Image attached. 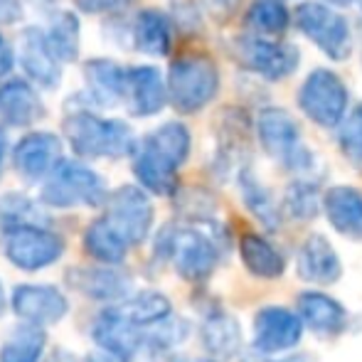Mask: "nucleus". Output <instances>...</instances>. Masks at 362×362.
<instances>
[{"mask_svg":"<svg viewBox=\"0 0 362 362\" xmlns=\"http://www.w3.org/2000/svg\"><path fill=\"white\" fill-rule=\"evenodd\" d=\"M156 254L173 264L175 274L187 284H205L222 262L215 234L192 224H165L156 237Z\"/></svg>","mask_w":362,"mask_h":362,"instance_id":"1","label":"nucleus"},{"mask_svg":"<svg viewBox=\"0 0 362 362\" xmlns=\"http://www.w3.org/2000/svg\"><path fill=\"white\" fill-rule=\"evenodd\" d=\"M64 136L81 158H124L136 148L134 131L119 119L74 111L64 119Z\"/></svg>","mask_w":362,"mask_h":362,"instance_id":"2","label":"nucleus"},{"mask_svg":"<svg viewBox=\"0 0 362 362\" xmlns=\"http://www.w3.org/2000/svg\"><path fill=\"white\" fill-rule=\"evenodd\" d=\"M106 180L89 165L76 160H59L40 187V202L57 210L99 207L106 202Z\"/></svg>","mask_w":362,"mask_h":362,"instance_id":"3","label":"nucleus"},{"mask_svg":"<svg viewBox=\"0 0 362 362\" xmlns=\"http://www.w3.org/2000/svg\"><path fill=\"white\" fill-rule=\"evenodd\" d=\"M168 99L180 114H197L219 91V72L210 57L190 54L170 64L168 72Z\"/></svg>","mask_w":362,"mask_h":362,"instance_id":"4","label":"nucleus"},{"mask_svg":"<svg viewBox=\"0 0 362 362\" xmlns=\"http://www.w3.org/2000/svg\"><path fill=\"white\" fill-rule=\"evenodd\" d=\"M64 237L45 224H18L3 229V254L20 272H42L62 259Z\"/></svg>","mask_w":362,"mask_h":362,"instance_id":"5","label":"nucleus"},{"mask_svg":"<svg viewBox=\"0 0 362 362\" xmlns=\"http://www.w3.org/2000/svg\"><path fill=\"white\" fill-rule=\"evenodd\" d=\"M257 136L267 156L279 160L286 170L305 173L313 168V153L300 144L298 124L284 109H264L257 119Z\"/></svg>","mask_w":362,"mask_h":362,"instance_id":"6","label":"nucleus"},{"mask_svg":"<svg viewBox=\"0 0 362 362\" xmlns=\"http://www.w3.org/2000/svg\"><path fill=\"white\" fill-rule=\"evenodd\" d=\"M104 219L116 229L121 239L131 247L144 244L153 232L156 210L146 190L139 185H121L119 190L109 192L104 202Z\"/></svg>","mask_w":362,"mask_h":362,"instance_id":"7","label":"nucleus"},{"mask_svg":"<svg viewBox=\"0 0 362 362\" xmlns=\"http://www.w3.org/2000/svg\"><path fill=\"white\" fill-rule=\"evenodd\" d=\"M298 106L320 129H335L348 114V86L330 69H315L300 86Z\"/></svg>","mask_w":362,"mask_h":362,"instance_id":"8","label":"nucleus"},{"mask_svg":"<svg viewBox=\"0 0 362 362\" xmlns=\"http://www.w3.org/2000/svg\"><path fill=\"white\" fill-rule=\"evenodd\" d=\"M296 25L298 30L315 42L330 59L343 62L350 57L353 37H350V25L343 15L330 10L323 3H300L296 8Z\"/></svg>","mask_w":362,"mask_h":362,"instance_id":"9","label":"nucleus"},{"mask_svg":"<svg viewBox=\"0 0 362 362\" xmlns=\"http://www.w3.org/2000/svg\"><path fill=\"white\" fill-rule=\"evenodd\" d=\"M234 57L259 76L269 81H279L288 76L298 67V49L288 42H276V40L259 37V35H242L232 45Z\"/></svg>","mask_w":362,"mask_h":362,"instance_id":"10","label":"nucleus"},{"mask_svg":"<svg viewBox=\"0 0 362 362\" xmlns=\"http://www.w3.org/2000/svg\"><path fill=\"white\" fill-rule=\"evenodd\" d=\"M10 308L23 323L47 328L67 318L69 300L59 286L52 284H20L10 296Z\"/></svg>","mask_w":362,"mask_h":362,"instance_id":"11","label":"nucleus"},{"mask_svg":"<svg viewBox=\"0 0 362 362\" xmlns=\"http://www.w3.org/2000/svg\"><path fill=\"white\" fill-rule=\"evenodd\" d=\"M303 338V323L284 305H264L254 315V350L264 358L288 353Z\"/></svg>","mask_w":362,"mask_h":362,"instance_id":"12","label":"nucleus"},{"mask_svg":"<svg viewBox=\"0 0 362 362\" xmlns=\"http://www.w3.org/2000/svg\"><path fill=\"white\" fill-rule=\"evenodd\" d=\"M67 286L99 303H121L131 296V276L119 267H72L67 272Z\"/></svg>","mask_w":362,"mask_h":362,"instance_id":"13","label":"nucleus"},{"mask_svg":"<svg viewBox=\"0 0 362 362\" xmlns=\"http://www.w3.org/2000/svg\"><path fill=\"white\" fill-rule=\"evenodd\" d=\"M59 160H62V139L49 131H35L23 136L13 151L15 170L30 182L45 180Z\"/></svg>","mask_w":362,"mask_h":362,"instance_id":"14","label":"nucleus"},{"mask_svg":"<svg viewBox=\"0 0 362 362\" xmlns=\"http://www.w3.org/2000/svg\"><path fill=\"white\" fill-rule=\"evenodd\" d=\"M296 272L310 286H333L343 279V262L323 234H308L296 252Z\"/></svg>","mask_w":362,"mask_h":362,"instance_id":"15","label":"nucleus"},{"mask_svg":"<svg viewBox=\"0 0 362 362\" xmlns=\"http://www.w3.org/2000/svg\"><path fill=\"white\" fill-rule=\"evenodd\" d=\"M296 315L303 328L313 330L325 338L340 335L350 323V315L338 298L323 293V291H303L296 298Z\"/></svg>","mask_w":362,"mask_h":362,"instance_id":"16","label":"nucleus"},{"mask_svg":"<svg viewBox=\"0 0 362 362\" xmlns=\"http://www.w3.org/2000/svg\"><path fill=\"white\" fill-rule=\"evenodd\" d=\"M91 340L96 343V350L124 355L131 360L144 348V328H136L116 305H109L96 315L91 325Z\"/></svg>","mask_w":362,"mask_h":362,"instance_id":"17","label":"nucleus"},{"mask_svg":"<svg viewBox=\"0 0 362 362\" xmlns=\"http://www.w3.org/2000/svg\"><path fill=\"white\" fill-rule=\"evenodd\" d=\"M200 343L207 358L215 362H229L242 353V325L224 308H212L205 313L200 323Z\"/></svg>","mask_w":362,"mask_h":362,"instance_id":"18","label":"nucleus"},{"mask_svg":"<svg viewBox=\"0 0 362 362\" xmlns=\"http://www.w3.org/2000/svg\"><path fill=\"white\" fill-rule=\"evenodd\" d=\"M320 210L338 234L362 242V192L350 185H335L323 192Z\"/></svg>","mask_w":362,"mask_h":362,"instance_id":"19","label":"nucleus"},{"mask_svg":"<svg viewBox=\"0 0 362 362\" xmlns=\"http://www.w3.org/2000/svg\"><path fill=\"white\" fill-rule=\"evenodd\" d=\"M134 175L139 187L153 195L170 197L177 192V168L168 158H163L153 146L141 141L134 153Z\"/></svg>","mask_w":362,"mask_h":362,"instance_id":"20","label":"nucleus"},{"mask_svg":"<svg viewBox=\"0 0 362 362\" xmlns=\"http://www.w3.org/2000/svg\"><path fill=\"white\" fill-rule=\"evenodd\" d=\"M126 104L134 116H156L165 106L168 91L156 67L126 69Z\"/></svg>","mask_w":362,"mask_h":362,"instance_id":"21","label":"nucleus"},{"mask_svg":"<svg viewBox=\"0 0 362 362\" xmlns=\"http://www.w3.org/2000/svg\"><path fill=\"white\" fill-rule=\"evenodd\" d=\"M20 64L28 72L30 79H35L45 89H52L62 79V69L49 49L45 33L37 28H28L20 40Z\"/></svg>","mask_w":362,"mask_h":362,"instance_id":"22","label":"nucleus"},{"mask_svg":"<svg viewBox=\"0 0 362 362\" xmlns=\"http://www.w3.org/2000/svg\"><path fill=\"white\" fill-rule=\"evenodd\" d=\"M239 259H242L244 269L262 281H276L286 272V257L279 252L276 244L254 232L239 239Z\"/></svg>","mask_w":362,"mask_h":362,"instance_id":"23","label":"nucleus"},{"mask_svg":"<svg viewBox=\"0 0 362 362\" xmlns=\"http://www.w3.org/2000/svg\"><path fill=\"white\" fill-rule=\"evenodd\" d=\"M45 116V104L28 81L13 79L0 86V119L8 126H33Z\"/></svg>","mask_w":362,"mask_h":362,"instance_id":"24","label":"nucleus"},{"mask_svg":"<svg viewBox=\"0 0 362 362\" xmlns=\"http://www.w3.org/2000/svg\"><path fill=\"white\" fill-rule=\"evenodd\" d=\"M86 89L99 106H116L126 99V67L111 59H91L84 64Z\"/></svg>","mask_w":362,"mask_h":362,"instance_id":"25","label":"nucleus"},{"mask_svg":"<svg viewBox=\"0 0 362 362\" xmlns=\"http://www.w3.org/2000/svg\"><path fill=\"white\" fill-rule=\"evenodd\" d=\"M81 244H84V252L101 267H121L129 254V244L116 234V229L104 217L89 222Z\"/></svg>","mask_w":362,"mask_h":362,"instance_id":"26","label":"nucleus"},{"mask_svg":"<svg viewBox=\"0 0 362 362\" xmlns=\"http://www.w3.org/2000/svg\"><path fill=\"white\" fill-rule=\"evenodd\" d=\"M237 182H239V192H242L244 207H247V210L252 212V215L257 217L259 222L269 229V232L281 229L284 215H281L279 202L274 200L272 190H267V187L262 185V180H259L249 168H242V170H239Z\"/></svg>","mask_w":362,"mask_h":362,"instance_id":"27","label":"nucleus"},{"mask_svg":"<svg viewBox=\"0 0 362 362\" xmlns=\"http://www.w3.org/2000/svg\"><path fill=\"white\" fill-rule=\"evenodd\" d=\"M116 308L124 313L126 320L136 325V328H151L156 323H163L165 318L173 315V303L165 293L156 288H144L131 293L126 300L116 303Z\"/></svg>","mask_w":362,"mask_h":362,"instance_id":"28","label":"nucleus"},{"mask_svg":"<svg viewBox=\"0 0 362 362\" xmlns=\"http://www.w3.org/2000/svg\"><path fill=\"white\" fill-rule=\"evenodd\" d=\"M134 42L144 54L151 57H165L173 45L170 20L158 10H144L139 13L134 25Z\"/></svg>","mask_w":362,"mask_h":362,"instance_id":"29","label":"nucleus"},{"mask_svg":"<svg viewBox=\"0 0 362 362\" xmlns=\"http://www.w3.org/2000/svg\"><path fill=\"white\" fill-rule=\"evenodd\" d=\"M47 335L45 328L20 323L10 330L8 340L0 348V362H42Z\"/></svg>","mask_w":362,"mask_h":362,"instance_id":"30","label":"nucleus"},{"mask_svg":"<svg viewBox=\"0 0 362 362\" xmlns=\"http://www.w3.org/2000/svg\"><path fill=\"white\" fill-rule=\"evenodd\" d=\"M144 141L148 146L156 148L163 158H168L177 170H180V168L185 165L187 158H190L192 139H190L187 126H182L180 121H168V124H163L160 129L148 134Z\"/></svg>","mask_w":362,"mask_h":362,"instance_id":"31","label":"nucleus"},{"mask_svg":"<svg viewBox=\"0 0 362 362\" xmlns=\"http://www.w3.org/2000/svg\"><path fill=\"white\" fill-rule=\"evenodd\" d=\"M57 62H74L79 57V20L72 13H59L45 33Z\"/></svg>","mask_w":362,"mask_h":362,"instance_id":"32","label":"nucleus"},{"mask_svg":"<svg viewBox=\"0 0 362 362\" xmlns=\"http://www.w3.org/2000/svg\"><path fill=\"white\" fill-rule=\"evenodd\" d=\"M288 8L284 0H254L247 10V25L262 35H284L288 28Z\"/></svg>","mask_w":362,"mask_h":362,"instance_id":"33","label":"nucleus"},{"mask_svg":"<svg viewBox=\"0 0 362 362\" xmlns=\"http://www.w3.org/2000/svg\"><path fill=\"white\" fill-rule=\"evenodd\" d=\"M187 335H190L187 320L170 315L163 323L144 328V348H148L151 353H170L173 348L185 343Z\"/></svg>","mask_w":362,"mask_h":362,"instance_id":"34","label":"nucleus"},{"mask_svg":"<svg viewBox=\"0 0 362 362\" xmlns=\"http://www.w3.org/2000/svg\"><path fill=\"white\" fill-rule=\"evenodd\" d=\"M320 200L323 195L313 180H293L286 187V210L291 217L300 219V222H310L318 217Z\"/></svg>","mask_w":362,"mask_h":362,"instance_id":"35","label":"nucleus"},{"mask_svg":"<svg viewBox=\"0 0 362 362\" xmlns=\"http://www.w3.org/2000/svg\"><path fill=\"white\" fill-rule=\"evenodd\" d=\"M45 215L30 197L10 192L0 197V227H18V224H45Z\"/></svg>","mask_w":362,"mask_h":362,"instance_id":"36","label":"nucleus"},{"mask_svg":"<svg viewBox=\"0 0 362 362\" xmlns=\"http://www.w3.org/2000/svg\"><path fill=\"white\" fill-rule=\"evenodd\" d=\"M338 146L345 160L362 173V104L355 106L350 114H345L338 131Z\"/></svg>","mask_w":362,"mask_h":362,"instance_id":"37","label":"nucleus"},{"mask_svg":"<svg viewBox=\"0 0 362 362\" xmlns=\"http://www.w3.org/2000/svg\"><path fill=\"white\" fill-rule=\"evenodd\" d=\"M131 0H76L84 13H91V15H99V13H116V10L126 8Z\"/></svg>","mask_w":362,"mask_h":362,"instance_id":"38","label":"nucleus"},{"mask_svg":"<svg viewBox=\"0 0 362 362\" xmlns=\"http://www.w3.org/2000/svg\"><path fill=\"white\" fill-rule=\"evenodd\" d=\"M242 0H205L207 10H210L215 18H232V13L239 8Z\"/></svg>","mask_w":362,"mask_h":362,"instance_id":"39","label":"nucleus"},{"mask_svg":"<svg viewBox=\"0 0 362 362\" xmlns=\"http://www.w3.org/2000/svg\"><path fill=\"white\" fill-rule=\"evenodd\" d=\"M20 18V3L18 0H0V23L10 25Z\"/></svg>","mask_w":362,"mask_h":362,"instance_id":"40","label":"nucleus"},{"mask_svg":"<svg viewBox=\"0 0 362 362\" xmlns=\"http://www.w3.org/2000/svg\"><path fill=\"white\" fill-rule=\"evenodd\" d=\"M42 362H89V360L72 353V350H67V348H54Z\"/></svg>","mask_w":362,"mask_h":362,"instance_id":"41","label":"nucleus"},{"mask_svg":"<svg viewBox=\"0 0 362 362\" xmlns=\"http://www.w3.org/2000/svg\"><path fill=\"white\" fill-rule=\"evenodd\" d=\"M13 69V52H10L8 42L0 37V76H5Z\"/></svg>","mask_w":362,"mask_h":362,"instance_id":"42","label":"nucleus"},{"mask_svg":"<svg viewBox=\"0 0 362 362\" xmlns=\"http://www.w3.org/2000/svg\"><path fill=\"white\" fill-rule=\"evenodd\" d=\"M89 362H131L129 358H124V355H114V353H106V350H96V353H91Z\"/></svg>","mask_w":362,"mask_h":362,"instance_id":"43","label":"nucleus"},{"mask_svg":"<svg viewBox=\"0 0 362 362\" xmlns=\"http://www.w3.org/2000/svg\"><path fill=\"white\" fill-rule=\"evenodd\" d=\"M5 153H8V136L0 131V175H3V163H5Z\"/></svg>","mask_w":362,"mask_h":362,"instance_id":"44","label":"nucleus"},{"mask_svg":"<svg viewBox=\"0 0 362 362\" xmlns=\"http://www.w3.org/2000/svg\"><path fill=\"white\" fill-rule=\"evenodd\" d=\"M168 362H215L210 358H170Z\"/></svg>","mask_w":362,"mask_h":362,"instance_id":"45","label":"nucleus"},{"mask_svg":"<svg viewBox=\"0 0 362 362\" xmlns=\"http://www.w3.org/2000/svg\"><path fill=\"white\" fill-rule=\"evenodd\" d=\"M279 362H310V358H305V355H296V358H286V360H279Z\"/></svg>","mask_w":362,"mask_h":362,"instance_id":"46","label":"nucleus"},{"mask_svg":"<svg viewBox=\"0 0 362 362\" xmlns=\"http://www.w3.org/2000/svg\"><path fill=\"white\" fill-rule=\"evenodd\" d=\"M5 303H8V300H5V291H3V284H0V315L5 313Z\"/></svg>","mask_w":362,"mask_h":362,"instance_id":"47","label":"nucleus"},{"mask_svg":"<svg viewBox=\"0 0 362 362\" xmlns=\"http://www.w3.org/2000/svg\"><path fill=\"white\" fill-rule=\"evenodd\" d=\"M328 5H338V8H343V5H350L353 0H325Z\"/></svg>","mask_w":362,"mask_h":362,"instance_id":"48","label":"nucleus"},{"mask_svg":"<svg viewBox=\"0 0 362 362\" xmlns=\"http://www.w3.org/2000/svg\"><path fill=\"white\" fill-rule=\"evenodd\" d=\"M358 3H360V8H362V0H358Z\"/></svg>","mask_w":362,"mask_h":362,"instance_id":"49","label":"nucleus"}]
</instances>
